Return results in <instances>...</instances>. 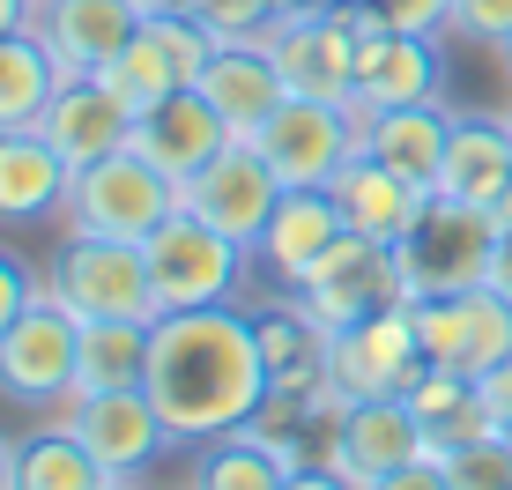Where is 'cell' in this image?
Here are the masks:
<instances>
[{"label":"cell","mask_w":512,"mask_h":490,"mask_svg":"<svg viewBox=\"0 0 512 490\" xmlns=\"http://www.w3.org/2000/svg\"><path fill=\"white\" fill-rule=\"evenodd\" d=\"M498 297H512V223H498V253H490V275H483Z\"/></svg>","instance_id":"38"},{"label":"cell","mask_w":512,"mask_h":490,"mask_svg":"<svg viewBox=\"0 0 512 490\" xmlns=\"http://www.w3.org/2000/svg\"><path fill=\"white\" fill-rule=\"evenodd\" d=\"M438 38L423 30H364L357 38V112H394V104H423L438 97Z\"/></svg>","instance_id":"19"},{"label":"cell","mask_w":512,"mask_h":490,"mask_svg":"<svg viewBox=\"0 0 512 490\" xmlns=\"http://www.w3.org/2000/svg\"><path fill=\"white\" fill-rule=\"evenodd\" d=\"M112 483L119 476L67 424H52V431H38V439H15L8 446V490H112Z\"/></svg>","instance_id":"26"},{"label":"cell","mask_w":512,"mask_h":490,"mask_svg":"<svg viewBox=\"0 0 512 490\" xmlns=\"http://www.w3.org/2000/svg\"><path fill=\"white\" fill-rule=\"evenodd\" d=\"M149 283H156V312H193V305H238L245 290V268H253V245L223 238L216 223H201L193 208L164 223L149 245Z\"/></svg>","instance_id":"3"},{"label":"cell","mask_w":512,"mask_h":490,"mask_svg":"<svg viewBox=\"0 0 512 490\" xmlns=\"http://www.w3.org/2000/svg\"><path fill=\"white\" fill-rule=\"evenodd\" d=\"M282 483H290V461L275 446H260L253 431L193 446V483L186 490H282Z\"/></svg>","instance_id":"30"},{"label":"cell","mask_w":512,"mask_h":490,"mask_svg":"<svg viewBox=\"0 0 512 490\" xmlns=\"http://www.w3.org/2000/svg\"><path fill=\"white\" fill-rule=\"evenodd\" d=\"M253 335H260V364H268V387L282 394H312L327 379V327L312 320L297 297H282V305L253 312Z\"/></svg>","instance_id":"25"},{"label":"cell","mask_w":512,"mask_h":490,"mask_svg":"<svg viewBox=\"0 0 512 490\" xmlns=\"http://www.w3.org/2000/svg\"><path fill=\"white\" fill-rule=\"evenodd\" d=\"M372 15L386 30H423V38L453 30V0H372Z\"/></svg>","instance_id":"33"},{"label":"cell","mask_w":512,"mask_h":490,"mask_svg":"<svg viewBox=\"0 0 512 490\" xmlns=\"http://www.w3.org/2000/svg\"><path fill=\"white\" fill-rule=\"evenodd\" d=\"M0 490H8V439H0Z\"/></svg>","instance_id":"41"},{"label":"cell","mask_w":512,"mask_h":490,"mask_svg":"<svg viewBox=\"0 0 512 490\" xmlns=\"http://www.w3.org/2000/svg\"><path fill=\"white\" fill-rule=\"evenodd\" d=\"M149 327L156 320H82V379H75V394L141 387V372H149Z\"/></svg>","instance_id":"29"},{"label":"cell","mask_w":512,"mask_h":490,"mask_svg":"<svg viewBox=\"0 0 512 490\" xmlns=\"http://www.w3.org/2000/svg\"><path fill=\"white\" fill-rule=\"evenodd\" d=\"M416 335H423V357L446 364V372H468V379H490L498 364L512 357V297H498L490 283L475 290H446V297H416Z\"/></svg>","instance_id":"8"},{"label":"cell","mask_w":512,"mask_h":490,"mask_svg":"<svg viewBox=\"0 0 512 490\" xmlns=\"http://www.w3.org/2000/svg\"><path fill=\"white\" fill-rule=\"evenodd\" d=\"M45 290L60 297L75 320H156V283H149V253L134 238H75L52 253Z\"/></svg>","instance_id":"5"},{"label":"cell","mask_w":512,"mask_h":490,"mask_svg":"<svg viewBox=\"0 0 512 490\" xmlns=\"http://www.w3.org/2000/svg\"><path fill=\"white\" fill-rule=\"evenodd\" d=\"M483 409H490V424H498V439H512V357L483 379Z\"/></svg>","instance_id":"36"},{"label":"cell","mask_w":512,"mask_h":490,"mask_svg":"<svg viewBox=\"0 0 512 490\" xmlns=\"http://www.w3.org/2000/svg\"><path fill=\"white\" fill-rule=\"evenodd\" d=\"M446 142H453V112L438 97L394 104V112H364V156H379L386 171H401V179H416V186H438Z\"/></svg>","instance_id":"24"},{"label":"cell","mask_w":512,"mask_h":490,"mask_svg":"<svg viewBox=\"0 0 512 490\" xmlns=\"http://www.w3.org/2000/svg\"><path fill=\"white\" fill-rule=\"evenodd\" d=\"M231 142H238V134L223 127V112L193 90V82L171 90L164 104H149V112H134V134H127V149L149 156V164L164 171V179H179V186L193 179V171H208Z\"/></svg>","instance_id":"15"},{"label":"cell","mask_w":512,"mask_h":490,"mask_svg":"<svg viewBox=\"0 0 512 490\" xmlns=\"http://www.w3.org/2000/svg\"><path fill=\"white\" fill-rule=\"evenodd\" d=\"M60 424L75 431L82 446L97 453L104 468H112L119 483H134L149 461H164L171 446V424L156 416V401H149V387H104V394H75L60 409Z\"/></svg>","instance_id":"12"},{"label":"cell","mask_w":512,"mask_h":490,"mask_svg":"<svg viewBox=\"0 0 512 490\" xmlns=\"http://www.w3.org/2000/svg\"><path fill=\"white\" fill-rule=\"evenodd\" d=\"M268 52L290 82V97H334L357 104V23L349 8H290L275 15Z\"/></svg>","instance_id":"11"},{"label":"cell","mask_w":512,"mask_h":490,"mask_svg":"<svg viewBox=\"0 0 512 490\" xmlns=\"http://www.w3.org/2000/svg\"><path fill=\"white\" fill-rule=\"evenodd\" d=\"M38 290H45V275H30L23 260H15L8 245H0V335H8V327L30 312V297H38Z\"/></svg>","instance_id":"34"},{"label":"cell","mask_w":512,"mask_h":490,"mask_svg":"<svg viewBox=\"0 0 512 490\" xmlns=\"http://www.w3.org/2000/svg\"><path fill=\"white\" fill-rule=\"evenodd\" d=\"M75 164L45 142V127H8L0 134V223H45L67 208Z\"/></svg>","instance_id":"23"},{"label":"cell","mask_w":512,"mask_h":490,"mask_svg":"<svg viewBox=\"0 0 512 490\" xmlns=\"http://www.w3.org/2000/svg\"><path fill=\"white\" fill-rule=\"evenodd\" d=\"M282 186H334L342 164L364 149V112L334 97H282V112L253 134Z\"/></svg>","instance_id":"7"},{"label":"cell","mask_w":512,"mask_h":490,"mask_svg":"<svg viewBox=\"0 0 512 490\" xmlns=\"http://www.w3.org/2000/svg\"><path fill=\"white\" fill-rule=\"evenodd\" d=\"M505 186H512V112H453L446 171H438L431 194H438V201L490 208Z\"/></svg>","instance_id":"22"},{"label":"cell","mask_w":512,"mask_h":490,"mask_svg":"<svg viewBox=\"0 0 512 490\" xmlns=\"http://www.w3.org/2000/svg\"><path fill=\"white\" fill-rule=\"evenodd\" d=\"M290 297L327 327V335L372 320V312L416 305V297H409V268H401V245H379V238H357V231L334 238V253H327Z\"/></svg>","instance_id":"6"},{"label":"cell","mask_w":512,"mask_h":490,"mask_svg":"<svg viewBox=\"0 0 512 490\" xmlns=\"http://www.w3.org/2000/svg\"><path fill=\"white\" fill-rule=\"evenodd\" d=\"M423 364H431V357H423V335H416L409 305L372 312V320L342 327V335L327 342V372H334V387H342L349 401H357V394H409Z\"/></svg>","instance_id":"14"},{"label":"cell","mask_w":512,"mask_h":490,"mask_svg":"<svg viewBox=\"0 0 512 490\" xmlns=\"http://www.w3.org/2000/svg\"><path fill=\"white\" fill-rule=\"evenodd\" d=\"M141 23L149 15L134 0H38V15H30V30L52 45V60L67 75H104Z\"/></svg>","instance_id":"17"},{"label":"cell","mask_w":512,"mask_h":490,"mask_svg":"<svg viewBox=\"0 0 512 490\" xmlns=\"http://www.w3.org/2000/svg\"><path fill=\"white\" fill-rule=\"evenodd\" d=\"M334 201H342V223L357 238H379V245H409V231L423 216H431V186H416V179H401V171H386L379 156H349L342 164V179L327 186Z\"/></svg>","instance_id":"18"},{"label":"cell","mask_w":512,"mask_h":490,"mask_svg":"<svg viewBox=\"0 0 512 490\" xmlns=\"http://www.w3.org/2000/svg\"><path fill=\"white\" fill-rule=\"evenodd\" d=\"M149 387L156 416L171 424L179 446H208L253 424L268 401V364H260L253 312L238 305H193V312H156L149 327Z\"/></svg>","instance_id":"1"},{"label":"cell","mask_w":512,"mask_h":490,"mask_svg":"<svg viewBox=\"0 0 512 490\" xmlns=\"http://www.w3.org/2000/svg\"><path fill=\"white\" fill-rule=\"evenodd\" d=\"M282 490H357V483H349L334 461H305V468H290V483H282Z\"/></svg>","instance_id":"37"},{"label":"cell","mask_w":512,"mask_h":490,"mask_svg":"<svg viewBox=\"0 0 512 490\" xmlns=\"http://www.w3.org/2000/svg\"><path fill=\"white\" fill-rule=\"evenodd\" d=\"M453 30L475 45H512V0H453Z\"/></svg>","instance_id":"32"},{"label":"cell","mask_w":512,"mask_h":490,"mask_svg":"<svg viewBox=\"0 0 512 490\" xmlns=\"http://www.w3.org/2000/svg\"><path fill=\"white\" fill-rule=\"evenodd\" d=\"M60 82H67V67L52 60V45L38 30H8V38H0V134L38 127L45 104L60 97Z\"/></svg>","instance_id":"27"},{"label":"cell","mask_w":512,"mask_h":490,"mask_svg":"<svg viewBox=\"0 0 512 490\" xmlns=\"http://www.w3.org/2000/svg\"><path fill=\"white\" fill-rule=\"evenodd\" d=\"M282 194H290V186L275 179V164L253 142H231L208 171H193V179L179 186V201L193 208V216L216 223V231L238 238V245H260V231H268V216H275Z\"/></svg>","instance_id":"13"},{"label":"cell","mask_w":512,"mask_h":490,"mask_svg":"<svg viewBox=\"0 0 512 490\" xmlns=\"http://www.w3.org/2000/svg\"><path fill=\"white\" fill-rule=\"evenodd\" d=\"M446 483L453 490H512V439H468L446 453Z\"/></svg>","instance_id":"31"},{"label":"cell","mask_w":512,"mask_h":490,"mask_svg":"<svg viewBox=\"0 0 512 490\" xmlns=\"http://www.w3.org/2000/svg\"><path fill=\"white\" fill-rule=\"evenodd\" d=\"M409 409L423 416V431H431L438 446H468V439H490V409H483V379L468 372H446V364H423L416 387H409Z\"/></svg>","instance_id":"28"},{"label":"cell","mask_w":512,"mask_h":490,"mask_svg":"<svg viewBox=\"0 0 512 490\" xmlns=\"http://www.w3.org/2000/svg\"><path fill=\"white\" fill-rule=\"evenodd\" d=\"M327 461L342 468L349 483H372L386 468H409V461H446V446L423 431L409 394H357L327 431Z\"/></svg>","instance_id":"10"},{"label":"cell","mask_w":512,"mask_h":490,"mask_svg":"<svg viewBox=\"0 0 512 490\" xmlns=\"http://www.w3.org/2000/svg\"><path fill=\"white\" fill-rule=\"evenodd\" d=\"M179 208H186L179 179H164V171H156L149 156H134V149H112V156H97V164L75 171L60 223L75 238H134V245H149Z\"/></svg>","instance_id":"2"},{"label":"cell","mask_w":512,"mask_h":490,"mask_svg":"<svg viewBox=\"0 0 512 490\" xmlns=\"http://www.w3.org/2000/svg\"><path fill=\"white\" fill-rule=\"evenodd\" d=\"M490 216H498V223H512V186H505L498 201H490Z\"/></svg>","instance_id":"40"},{"label":"cell","mask_w":512,"mask_h":490,"mask_svg":"<svg viewBox=\"0 0 512 490\" xmlns=\"http://www.w3.org/2000/svg\"><path fill=\"white\" fill-rule=\"evenodd\" d=\"M349 223H342V201L327 194V186H290V194L275 201V216H268V231H260V268L275 275L282 290H297L312 268L334 253V238H342Z\"/></svg>","instance_id":"21"},{"label":"cell","mask_w":512,"mask_h":490,"mask_svg":"<svg viewBox=\"0 0 512 490\" xmlns=\"http://www.w3.org/2000/svg\"><path fill=\"white\" fill-rule=\"evenodd\" d=\"M505 67H512V45H505Z\"/></svg>","instance_id":"43"},{"label":"cell","mask_w":512,"mask_h":490,"mask_svg":"<svg viewBox=\"0 0 512 490\" xmlns=\"http://www.w3.org/2000/svg\"><path fill=\"white\" fill-rule=\"evenodd\" d=\"M75 379H82V320L60 305L52 290L30 297V312L0 335V394L15 409H52L60 416L75 401Z\"/></svg>","instance_id":"4"},{"label":"cell","mask_w":512,"mask_h":490,"mask_svg":"<svg viewBox=\"0 0 512 490\" xmlns=\"http://www.w3.org/2000/svg\"><path fill=\"white\" fill-rule=\"evenodd\" d=\"M498 253V216L468 201H431V216L409 231L401 268H409V297H446V290H475L490 275Z\"/></svg>","instance_id":"9"},{"label":"cell","mask_w":512,"mask_h":490,"mask_svg":"<svg viewBox=\"0 0 512 490\" xmlns=\"http://www.w3.org/2000/svg\"><path fill=\"white\" fill-rule=\"evenodd\" d=\"M357 490H453V483H446V461H409V468H386V476L357 483Z\"/></svg>","instance_id":"35"},{"label":"cell","mask_w":512,"mask_h":490,"mask_svg":"<svg viewBox=\"0 0 512 490\" xmlns=\"http://www.w3.org/2000/svg\"><path fill=\"white\" fill-rule=\"evenodd\" d=\"M45 142L67 156V164H97V156H112V149H127V134H134V104L112 90L104 75H67L60 82V97L45 104Z\"/></svg>","instance_id":"20"},{"label":"cell","mask_w":512,"mask_h":490,"mask_svg":"<svg viewBox=\"0 0 512 490\" xmlns=\"http://www.w3.org/2000/svg\"><path fill=\"white\" fill-rule=\"evenodd\" d=\"M30 15H38V0H0V38H8V30H30Z\"/></svg>","instance_id":"39"},{"label":"cell","mask_w":512,"mask_h":490,"mask_svg":"<svg viewBox=\"0 0 512 490\" xmlns=\"http://www.w3.org/2000/svg\"><path fill=\"white\" fill-rule=\"evenodd\" d=\"M112 490H141V483H112Z\"/></svg>","instance_id":"42"},{"label":"cell","mask_w":512,"mask_h":490,"mask_svg":"<svg viewBox=\"0 0 512 490\" xmlns=\"http://www.w3.org/2000/svg\"><path fill=\"white\" fill-rule=\"evenodd\" d=\"M193 90L223 112V127H231L238 142H253V134L282 112L290 82H282L268 38H216V52H208V67H201V82H193Z\"/></svg>","instance_id":"16"}]
</instances>
